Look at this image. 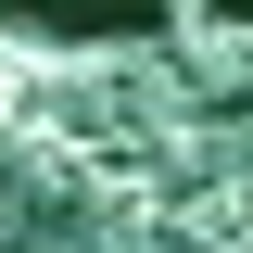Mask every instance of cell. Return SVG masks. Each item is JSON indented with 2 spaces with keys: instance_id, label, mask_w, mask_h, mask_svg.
<instances>
[{
  "instance_id": "obj_1",
  "label": "cell",
  "mask_w": 253,
  "mask_h": 253,
  "mask_svg": "<svg viewBox=\"0 0 253 253\" xmlns=\"http://www.w3.org/2000/svg\"><path fill=\"white\" fill-rule=\"evenodd\" d=\"M13 26L26 38H152L165 13L152 0H13Z\"/></svg>"
}]
</instances>
